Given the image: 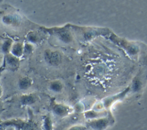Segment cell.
I'll list each match as a JSON object with an SVG mask.
<instances>
[{
    "mask_svg": "<svg viewBox=\"0 0 147 130\" xmlns=\"http://www.w3.org/2000/svg\"><path fill=\"white\" fill-rule=\"evenodd\" d=\"M45 60L52 65H57L60 61V55L57 52L46 50L44 53Z\"/></svg>",
    "mask_w": 147,
    "mask_h": 130,
    "instance_id": "1",
    "label": "cell"
},
{
    "mask_svg": "<svg viewBox=\"0 0 147 130\" xmlns=\"http://www.w3.org/2000/svg\"><path fill=\"white\" fill-rule=\"evenodd\" d=\"M108 125V121L105 118H101L92 121L90 126L96 130H103Z\"/></svg>",
    "mask_w": 147,
    "mask_h": 130,
    "instance_id": "2",
    "label": "cell"
},
{
    "mask_svg": "<svg viewBox=\"0 0 147 130\" xmlns=\"http://www.w3.org/2000/svg\"><path fill=\"white\" fill-rule=\"evenodd\" d=\"M23 53L24 46L21 43L17 42L11 47V54L13 55L18 58L23 54Z\"/></svg>",
    "mask_w": 147,
    "mask_h": 130,
    "instance_id": "3",
    "label": "cell"
},
{
    "mask_svg": "<svg viewBox=\"0 0 147 130\" xmlns=\"http://www.w3.org/2000/svg\"><path fill=\"white\" fill-rule=\"evenodd\" d=\"M6 61L7 64L11 68H16L18 67L19 65L18 58L13 55L11 54H8L6 57Z\"/></svg>",
    "mask_w": 147,
    "mask_h": 130,
    "instance_id": "4",
    "label": "cell"
},
{
    "mask_svg": "<svg viewBox=\"0 0 147 130\" xmlns=\"http://www.w3.org/2000/svg\"><path fill=\"white\" fill-rule=\"evenodd\" d=\"M3 21L8 25H15L19 23V18L16 15L8 14L3 16Z\"/></svg>",
    "mask_w": 147,
    "mask_h": 130,
    "instance_id": "5",
    "label": "cell"
},
{
    "mask_svg": "<svg viewBox=\"0 0 147 130\" xmlns=\"http://www.w3.org/2000/svg\"><path fill=\"white\" fill-rule=\"evenodd\" d=\"M32 85V80L28 77H22L18 81V87L21 90H28Z\"/></svg>",
    "mask_w": 147,
    "mask_h": 130,
    "instance_id": "6",
    "label": "cell"
},
{
    "mask_svg": "<svg viewBox=\"0 0 147 130\" xmlns=\"http://www.w3.org/2000/svg\"><path fill=\"white\" fill-rule=\"evenodd\" d=\"M36 97L32 95H24L21 97V102L24 105H30L36 102Z\"/></svg>",
    "mask_w": 147,
    "mask_h": 130,
    "instance_id": "7",
    "label": "cell"
},
{
    "mask_svg": "<svg viewBox=\"0 0 147 130\" xmlns=\"http://www.w3.org/2000/svg\"><path fill=\"white\" fill-rule=\"evenodd\" d=\"M53 112L59 116H65L68 112L67 108L62 105H56L53 108Z\"/></svg>",
    "mask_w": 147,
    "mask_h": 130,
    "instance_id": "8",
    "label": "cell"
},
{
    "mask_svg": "<svg viewBox=\"0 0 147 130\" xmlns=\"http://www.w3.org/2000/svg\"><path fill=\"white\" fill-rule=\"evenodd\" d=\"M49 88L53 92H59L62 90V85L60 82L58 81H55L51 83Z\"/></svg>",
    "mask_w": 147,
    "mask_h": 130,
    "instance_id": "9",
    "label": "cell"
},
{
    "mask_svg": "<svg viewBox=\"0 0 147 130\" xmlns=\"http://www.w3.org/2000/svg\"><path fill=\"white\" fill-rule=\"evenodd\" d=\"M11 48V41L10 40H7L5 41L2 46L3 51L5 53H9V51H10Z\"/></svg>",
    "mask_w": 147,
    "mask_h": 130,
    "instance_id": "10",
    "label": "cell"
},
{
    "mask_svg": "<svg viewBox=\"0 0 147 130\" xmlns=\"http://www.w3.org/2000/svg\"><path fill=\"white\" fill-rule=\"evenodd\" d=\"M44 127L45 130H51L52 126H51V122L49 118L47 117L44 122Z\"/></svg>",
    "mask_w": 147,
    "mask_h": 130,
    "instance_id": "11",
    "label": "cell"
},
{
    "mask_svg": "<svg viewBox=\"0 0 147 130\" xmlns=\"http://www.w3.org/2000/svg\"><path fill=\"white\" fill-rule=\"evenodd\" d=\"M28 38L29 41L33 43H36L38 40V37L34 33H30L28 36Z\"/></svg>",
    "mask_w": 147,
    "mask_h": 130,
    "instance_id": "12",
    "label": "cell"
},
{
    "mask_svg": "<svg viewBox=\"0 0 147 130\" xmlns=\"http://www.w3.org/2000/svg\"><path fill=\"white\" fill-rule=\"evenodd\" d=\"M32 50V46L30 44H26L24 47V51L26 53H29Z\"/></svg>",
    "mask_w": 147,
    "mask_h": 130,
    "instance_id": "13",
    "label": "cell"
},
{
    "mask_svg": "<svg viewBox=\"0 0 147 130\" xmlns=\"http://www.w3.org/2000/svg\"><path fill=\"white\" fill-rule=\"evenodd\" d=\"M68 130H86V128L83 126H75L70 128Z\"/></svg>",
    "mask_w": 147,
    "mask_h": 130,
    "instance_id": "14",
    "label": "cell"
},
{
    "mask_svg": "<svg viewBox=\"0 0 147 130\" xmlns=\"http://www.w3.org/2000/svg\"><path fill=\"white\" fill-rule=\"evenodd\" d=\"M1 95H2V89H1V87L0 86V99H1Z\"/></svg>",
    "mask_w": 147,
    "mask_h": 130,
    "instance_id": "15",
    "label": "cell"
}]
</instances>
